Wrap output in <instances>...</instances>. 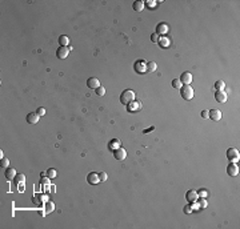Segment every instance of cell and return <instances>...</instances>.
Here are the masks:
<instances>
[{
	"mask_svg": "<svg viewBox=\"0 0 240 229\" xmlns=\"http://www.w3.org/2000/svg\"><path fill=\"white\" fill-rule=\"evenodd\" d=\"M135 97H136V95L132 89H125V91H123V93L120 95V103L127 105V104H130L131 101H133Z\"/></svg>",
	"mask_w": 240,
	"mask_h": 229,
	"instance_id": "1",
	"label": "cell"
},
{
	"mask_svg": "<svg viewBox=\"0 0 240 229\" xmlns=\"http://www.w3.org/2000/svg\"><path fill=\"white\" fill-rule=\"evenodd\" d=\"M180 95H182V97L184 100H192L194 99V88L191 87V85H183L182 88H180Z\"/></svg>",
	"mask_w": 240,
	"mask_h": 229,
	"instance_id": "2",
	"label": "cell"
},
{
	"mask_svg": "<svg viewBox=\"0 0 240 229\" xmlns=\"http://www.w3.org/2000/svg\"><path fill=\"white\" fill-rule=\"evenodd\" d=\"M227 159L229 160V162H237L240 159V153L236 148H228L227 149Z\"/></svg>",
	"mask_w": 240,
	"mask_h": 229,
	"instance_id": "3",
	"label": "cell"
},
{
	"mask_svg": "<svg viewBox=\"0 0 240 229\" xmlns=\"http://www.w3.org/2000/svg\"><path fill=\"white\" fill-rule=\"evenodd\" d=\"M133 69H135L136 73H145L147 72V63H145L144 60H137L135 61V64H133Z\"/></svg>",
	"mask_w": 240,
	"mask_h": 229,
	"instance_id": "4",
	"label": "cell"
},
{
	"mask_svg": "<svg viewBox=\"0 0 240 229\" xmlns=\"http://www.w3.org/2000/svg\"><path fill=\"white\" fill-rule=\"evenodd\" d=\"M113 157H115L116 160H120V161H122V160H124L125 157H127V151H125L123 147H119L118 149L113 151Z\"/></svg>",
	"mask_w": 240,
	"mask_h": 229,
	"instance_id": "5",
	"label": "cell"
},
{
	"mask_svg": "<svg viewBox=\"0 0 240 229\" xmlns=\"http://www.w3.org/2000/svg\"><path fill=\"white\" fill-rule=\"evenodd\" d=\"M169 31V27H168L167 23H159L156 27V33L159 36H165Z\"/></svg>",
	"mask_w": 240,
	"mask_h": 229,
	"instance_id": "6",
	"label": "cell"
},
{
	"mask_svg": "<svg viewBox=\"0 0 240 229\" xmlns=\"http://www.w3.org/2000/svg\"><path fill=\"white\" fill-rule=\"evenodd\" d=\"M142 103L140 101H136V100H133V101H131L130 104H127V111L128 112H137V111L142 109Z\"/></svg>",
	"mask_w": 240,
	"mask_h": 229,
	"instance_id": "7",
	"label": "cell"
},
{
	"mask_svg": "<svg viewBox=\"0 0 240 229\" xmlns=\"http://www.w3.org/2000/svg\"><path fill=\"white\" fill-rule=\"evenodd\" d=\"M70 47H59L58 50H56V55H58L59 59H66L70 53Z\"/></svg>",
	"mask_w": 240,
	"mask_h": 229,
	"instance_id": "8",
	"label": "cell"
},
{
	"mask_svg": "<svg viewBox=\"0 0 240 229\" xmlns=\"http://www.w3.org/2000/svg\"><path fill=\"white\" fill-rule=\"evenodd\" d=\"M179 80L182 81L183 85H189V84L192 83V75H191L189 72H183Z\"/></svg>",
	"mask_w": 240,
	"mask_h": 229,
	"instance_id": "9",
	"label": "cell"
},
{
	"mask_svg": "<svg viewBox=\"0 0 240 229\" xmlns=\"http://www.w3.org/2000/svg\"><path fill=\"white\" fill-rule=\"evenodd\" d=\"M87 181H88L90 184H92V185H96V184H99V183H100L99 173H96V172H91V173H88Z\"/></svg>",
	"mask_w": 240,
	"mask_h": 229,
	"instance_id": "10",
	"label": "cell"
},
{
	"mask_svg": "<svg viewBox=\"0 0 240 229\" xmlns=\"http://www.w3.org/2000/svg\"><path fill=\"white\" fill-rule=\"evenodd\" d=\"M227 173L229 174V176L235 177L239 174V168H237V165L235 164V162H229V165L227 167Z\"/></svg>",
	"mask_w": 240,
	"mask_h": 229,
	"instance_id": "11",
	"label": "cell"
},
{
	"mask_svg": "<svg viewBox=\"0 0 240 229\" xmlns=\"http://www.w3.org/2000/svg\"><path fill=\"white\" fill-rule=\"evenodd\" d=\"M39 119H40V116H39L36 112H31V113L27 115V123L31 124V125H35L36 123L39 121Z\"/></svg>",
	"mask_w": 240,
	"mask_h": 229,
	"instance_id": "12",
	"label": "cell"
},
{
	"mask_svg": "<svg viewBox=\"0 0 240 229\" xmlns=\"http://www.w3.org/2000/svg\"><path fill=\"white\" fill-rule=\"evenodd\" d=\"M208 117L209 119H212L214 121H219V120L221 119V111H219V109L208 111Z\"/></svg>",
	"mask_w": 240,
	"mask_h": 229,
	"instance_id": "13",
	"label": "cell"
},
{
	"mask_svg": "<svg viewBox=\"0 0 240 229\" xmlns=\"http://www.w3.org/2000/svg\"><path fill=\"white\" fill-rule=\"evenodd\" d=\"M185 199L188 200V203H195V201H197V199H199V196H197V192L194 191V189L188 191L187 193H185Z\"/></svg>",
	"mask_w": 240,
	"mask_h": 229,
	"instance_id": "14",
	"label": "cell"
},
{
	"mask_svg": "<svg viewBox=\"0 0 240 229\" xmlns=\"http://www.w3.org/2000/svg\"><path fill=\"white\" fill-rule=\"evenodd\" d=\"M215 99H216L217 103H226L227 99H228V96H227V93L224 92V91H217L216 93H215Z\"/></svg>",
	"mask_w": 240,
	"mask_h": 229,
	"instance_id": "15",
	"label": "cell"
},
{
	"mask_svg": "<svg viewBox=\"0 0 240 229\" xmlns=\"http://www.w3.org/2000/svg\"><path fill=\"white\" fill-rule=\"evenodd\" d=\"M157 44L160 45V48H169L171 40H169V38H167V36H160Z\"/></svg>",
	"mask_w": 240,
	"mask_h": 229,
	"instance_id": "16",
	"label": "cell"
},
{
	"mask_svg": "<svg viewBox=\"0 0 240 229\" xmlns=\"http://www.w3.org/2000/svg\"><path fill=\"white\" fill-rule=\"evenodd\" d=\"M87 85H88V88L96 89V88L100 87V81H99V79H96V77H90L87 80Z\"/></svg>",
	"mask_w": 240,
	"mask_h": 229,
	"instance_id": "17",
	"label": "cell"
},
{
	"mask_svg": "<svg viewBox=\"0 0 240 229\" xmlns=\"http://www.w3.org/2000/svg\"><path fill=\"white\" fill-rule=\"evenodd\" d=\"M132 8L135 9L136 12L143 11V9H144V1H142V0H136V1H133Z\"/></svg>",
	"mask_w": 240,
	"mask_h": 229,
	"instance_id": "18",
	"label": "cell"
},
{
	"mask_svg": "<svg viewBox=\"0 0 240 229\" xmlns=\"http://www.w3.org/2000/svg\"><path fill=\"white\" fill-rule=\"evenodd\" d=\"M15 177H16V169H15V168H7L6 179L7 180H14Z\"/></svg>",
	"mask_w": 240,
	"mask_h": 229,
	"instance_id": "19",
	"label": "cell"
},
{
	"mask_svg": "<svg viewBox=\"0 0 240 229\" xmlns=\"http://www.w3.org/2000/svg\"><path fill=\"white\" fill-rule=\"evenodd\" d=\"M119 147H122V143L119 141V140H116V139L111 140V141L108 143V148L110 149H113V151H115V149H118Z\"/></svg>",
	"mask_w": 240,
	"mask_h": 229,
	"instance_id": "20",
	"label": "cell"
},
{
	"mask_svg": "<svg viewBox=\"0 0 240 229\" xmlns=\"http://www.w3.org/2000/svg\"><path fill=\"white\" fill-rule=\"evenodd\" d=\"M44 209H46V213H51V212L55 211V204H53L52 201H46Z\"/></svg>",
	"mask_w": 240,
	"mask_h": 229,
	"instance_id": "21",
	"label": "cell"
},
{
	"mask_svg": "<svg viewBox=\"0 0 240 229\" xmlns=\"http://www.w3.org/2000/svg\"><path fill=\"white\" fill-rule=\"evenodd\" d=\"M157 69V64L155 61H148L147 63V72H155Z\"/></svg>",
	"mask_w": 240,
	"mask_h": 229,
	"instance_id": "22",
	"label": "cell"
},
{
	"mask_svg": "<svg viewBox=\"0 0 240 229\" xmlns=\"http://www.w3.org/2000/svg\"><path fill=\"white\" fill-rule=\"evenodd\" d=\"M59 43H60V47H67L70 44V38L66 35L60 36V38H59Z\"/></svg>",
	"mask_w": 240,
	"mask_h": 229,
	"instance_id": "23",
	"label": "cell"
},
{
	"mask_svg": "<svg viewBox=\"0 0 240 229\" xmlns=\"http://www.w3.org/2000/svg\"><path fill=\"white\" fill-rule=\"evenodd\" d=\"M196 203H197V205H199V209H204V208H207V205H208V203H207V200H205L204 197H199Z\"/></svg>",
	"mask_w": 240,
	"mask_h": 229,
	"instance_id": "24",
	"label": "cell"
},
{
	"mask_svg": "<svg viewBox=\"0 0 240 229\" xmlns=\"http://www.w3.org/2000/svg\"><path fill=\"white\" fill-rule=\"evenodd\" d=\"M224 87H226V83L223 80H217L216 83H215V89H217V91H223Z\"/></svg>",
	"mask_w": 240,
	"mask_h": 229,
	"instance_id": "25",
	"label": "cell"
},
{
	"mask_svg": "<svg viewBox=\"0 0 240 229\" xmlns=\"http://www.w3.org/2000/svg\"><path fill=\"white\" fill-rule=\"evenodd\" d=\"M172 87H174V88H177V89H180V88L183 87L182 81H180L179 79H174V80H172Z\"/></svg>",
	"mask_w": 240,
	"mask_h": 229,
	"instance_id": "26",
	"label": "cell"
},
{
	"mask_svg": "<svg viewBox=\"0 0 240 229\" xmlns=\"http://www.w3.org/2000/svg\"><path fill=\"white\" fill-rule=\"evenodd\" d=\"M47 176H48V179H55L56 177V171L53 168H49L48 171H47Z\"/></svg>",
	"mask_w": 240,
	"mask_h": 229,
	"instance_id": "27",
	"label": "cell"
},
{
	"mask_svg": "<svg viewBox=\"0 0 240 229\" xmlns=\"http://www.w3.org/2000/svg\"><path fill=\"white\" fill-rule=\"evenodd\" d=\"M0 165L3 167V168H8L9 165V160L7 157H1V161H0Z\"/></svg>",
	"mask_w": 240,
	"mask_h": 229,
	"instance_id": "28",
	"label": "cell"
},
{
	"mask_svg": "<svg viewBox=\"0 0 240 229\" xmlns=\"http://www.w3.org/2000/svg\"><path fill=\"white\" fill-rule=\"evenodd\" d=\"M156 3H157V1H155V0H147V1H145V3H144V6H147L148 8H151V9H152L153 7L156 6Z\"/></svg>",
	"mask_w": 240,
	"mask_h": 229,
	"instance_id": "29",
	"label": "cell"
},
{
	"mask_svg": "<svg viewBox=\"0 0 240 229\" xmlns=\"http://www.w3.org/2000/svg\"><path fill=\"white\" fill-rule=\"evenodd\" d=\"M197 196H199V197L207 199V196H208V192L205 191V189H199V191H197Z\"/></svg>",
	"mask_w": 240,
	"mask_h": 229,
	"instance_id": "30",
	"label": "cell"
},
{
	"mask_svg": "<svg viewBox=\"0 0 240 229\" xmlns=\"http://www.w3.org/2000/svg\"><path fill=\"white\" fill-rule=\"evenodd\" d=\"M95 91H96V95H98V96H103V95L105 93V88H104V87H101V85H100L99 88H96Z\"/></svg>",
	"mask_w": 240,
	"mask_h": 229,
	"instance_id": "31",
	"label": "cell"
},
{
	"mask_svg": "<svg viewBox=\"0 0 240 229\" xmlns=\"http://www.w3.org/2000/svg\"><path fill=\"white\" fill-rule=\"evenodd\" d=\"M184 213H187V215H189V213H192V211H194V208H192V205H191V203L188 204V205H185L184 206Z\"/></svg>",
	"mask_w": 240,
	"mask_h": 229,
	"instance_id": "32",
	"label": "cell"
},
{
	"mask_svg": "<svg viewBox=\"0 0 240 229\" xmlns=\"http://www.w3.org/2000/svg\"><path fill=\"white\" fill-rule=\"evenodd\" d=\"M15 179H16V183H24V181H26V176H24V174H16V177H15Z\"/></svg>",
	"mask_w": 240,
	"mask_h": 229,
	"instance_id": "33",
	"label": "cell"
},
{
	"mask_svg": "<svg viewBox=\"0 0 240 229\" xmlns=\"http://www.w3.org/2000/svg\"><path fill=\"white\" fill-rule=\"evenodd\" d=\"M99 179H100V181H101V183H104L105 180L108 179L107 173H105V172H100V173H99Z\"/></svg>",
	"mask_w": 240,
	"mask_h": 229,
	"instance_id": "34",
	"label": "cell"
},
{
	"mask_svg": "<svg viewBox=\"0 0 240 229\" xmlns=\"http://www.w3.org/2000/svg\"><path fill=\"white\" fill-rule=\"evenodd\" d=\"M159 38H160V36L157 35L156 32H155V33H152V35H151V40H152L153 43H157V41H159Z\"/></svg>",
	"mask_w": 240,
	"mask_h": 229,
	"instance_id": "35",
	"label": "cell"
},
{
	"mask_svg": "<svg viewBox=\"0 0 240 229\" xmlns=\"http://www.w3.org/2000/svg\"><path fill=\"white\" fill-rule=\"evenodd\" d=\"M36 113H38L39 116H44V115H46V108H43V107L38 108V111H36Z\"/></svg>",
	"mask_w": 240,
	"mask_h": 229,
	"instance_id": "36",
	"label": "cell"
},
{
	"mask_svg": "<svg viewBox=\"0 0 240 229\" xmlns=\"http://www.w3.org/2000/svg\"><path fill=\"white\" fill-rule=\"evenodd\" d=\"M202 117L203 119H208V111H202Z\"/></svg>",
	"mask_w": 240,
	"mask_h": 229,
	"instance_id": "37",
	"label": "cell"
},
{
	"mask_svg": "<svg viewBox=\"0 0 240 229\" xmlns=\"http://www.w3.org/2000/svg\"><path fill=\"white\" fill-rule=\"evenodd\" d=\"M40 184H41L43 186H44V185H48V184H49V179H46V180L43 179V180L40 181Z\"/></svg>",
	"mask_w": 240,
	"mask_h": 229,
	"instance_id": "38",
	"label": "cell"
},
{
	"mask_svg": "<svg viewBox=\"0 0 240 229\" xmlns=\"http://www.w3.org/2000/svg\"><path fill=\"white\" fill-rule=\"evenodd\" d=\"M46 174H47L46 172H41V173H40V176H41V177H46Z\"/></svg>",
	"mask_w": 240,
	"mask_h": 229,
	"instance_id": "39",
	"label": "cell"
}]
</instances>
